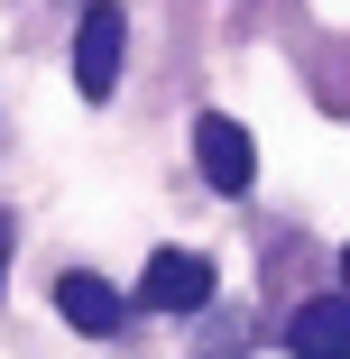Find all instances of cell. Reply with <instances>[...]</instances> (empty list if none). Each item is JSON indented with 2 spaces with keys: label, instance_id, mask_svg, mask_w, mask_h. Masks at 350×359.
I'll list each match as a JSON object with an SVG mask.
<instances>
[{
  "label": "cell",
  "instance_id": "obj_1",
  "mask_svg": "<svg viewBox=\"0 0 350 359\" xmlns=\"http://www.w3.org/2000/svg\"><path fill=\"white\" fill-rule=\"evenodd\" d=\"M120 55H129V10H120V0H93L83 28H74V93L83 102L120 93Z\"/></svg>",
  "mask_w": 350,
  "mask_h": 359
},
{
  "label": "cell",
  "instance_id": "obj_2",
  "mask_svg": "<svg viewBox=\"0 0 350 359\" xmlns=\"http://www.w3.org/2000/svg\"><path fill=\"white\" fill-rule=\"evenodd\" d=\"M194 166H203L213 194H249V184H258V148H249V129H240L231 111H203V120H194Z\"/></svg>",
  "mask_w": 350,
  "mask_h": 359
},
{
  "label": "cell",
  "instance_id": "obj_3",
  "mask_svg": "<svg viewBox=\"0 0 350 359\" xmlns=\"http://www.w3.org/2000/svg\"><path fill=\"white\" fill-rule=\"evenodd\" d=\"M138 304H148V313H203V304H213V258H194V249H157L148 276H138Z\"/></svg>",
  "mask_w": 350,
  "mask_h": 359
},
{
  "label": "cell",
  "instance_id": "obj_4",
  "mask_svg": "<svg viewBox=\"0 0 350 359\" xmlns=\"http://www.w3.org/2000/svg\"><path fill=\"white\" fill-rule=\"evenodd\" d=\"M55 313L74 323V332H93V341H111V332L129 323L120 285H111V276H93V267H65V276H55Z\"/></svg>",
  "mask_w": 350,
  "mask_h": 359
},
{
  "label": "cell",
  "instance_id": "obj_5",
  "mask_svg": "<svg viewBox=\"0 0 350 359\" xmlns=\"http://www.w3.org/2000/svg\"><path fill=\"white\" fill-rule=\"evenodd\" d=\"M286 350H295V359H350V295H314V304H295Z\"/></svg>",
  "mask_w": 350,
  "mask_h": 359
},
{
  "label": "cell",
  "instance_id": "obj_6",
  "mask_svg": "<svg viewBox=\"0 0 350 359\" xmlns=\"http://www.w3.org/2000/svg\"><path fill=\"white\" fill-rule=\"evenodd\" d=\"M10 249H19V231H10V212H0V285H10Z\"/></svg>",
  "mask_w": 350,
  "mask_h": 359
},
{
  "label": "cell",
  "instance_id": "obj_7",
  "mask_svg": "<svg viewBox=\"0 0 350 359\" xmlns=\"http://www.w3.org/2000/svg\"><path fill=\"white\" fill-rule=\"evenodd\" d=\"M341 295H350V249H341Z\"/></svg>",
  "mask_w": 350,
  "mask_h": 359
}]
</instances>
